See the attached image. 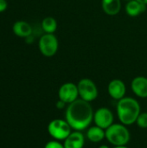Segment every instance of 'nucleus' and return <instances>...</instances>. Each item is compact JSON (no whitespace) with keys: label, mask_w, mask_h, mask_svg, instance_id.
Wrapping results in <instances>:
<instances>
[{"label":"nucleus","mask_w":147,"mask_h":148,"mask_svg":"<svg viewBox=\"0 0 147 148\" xmlns=\"http://www.w3.org/2000/svg\"><path fill=\"white\" fill-rule=\"evenodd\" d=\"M65 148H83L85 146V136L80 131H74L64 140Z\"/></svg>","instance_id":"11"},{"label":"nucleus","mask_w":147,"mask_h":148,"mask_svg":"<svg viewBox=\"0 0 147 148\" xmlns=\"http://www.w3.org/2000/svg\"><path fill=\"white\" fill-rule=\"evenodd\" d=\"M113 148H128L126 146H118V147H113Z\"/></svg>","instance_id":"22"},{"label":"nucleus","mask_w":147,"mask_h":148,"mask_svg":"<svg viewBox=\"0 0 147 148\" xmlns=\"http://www.w3.org/2000/svg\"><path fill=\"white\" fill-rule=\"evenodd\" d=\"M101 8L105 14L116 16L121 10V0H101Z\"/></svg>","instance_id":"14"},{"label":"nucleus","mask_w":147,"mask_h":148,"mask_svg":"<svg viewBox=\"0 0 147 148\" xmlns=\"http://www.w3.org/2000/svg\"><path fill=\"white\" fill-rule=\"evenodd\" d=\"M131 88L133 94L142 99L147 98V77L136 76L131 82Z\"/></svg>","instance_id":"10"},{"label":"nucleus","mask_w":147,"mask_h":148,"mask_svg":"<svg viewBox=\"0 0 147 148\" xmlns=\"http://www.w3.org/2000/svg\"><path fill=\"white\" fill-rule=\"evenodd\" d=\"M107 92L111 98L116 101H120L124 98L126 92V87L123 81L120 79L112 80L107 86Z\"/></svg>","instance_id":"9"},{"label":"nucleus","mask_w":147,"mask_h":148,"mask_svg":"<svg viewBox=\"0 0 147 148\" xmlns=\"http://www.w3.org/2000/svg\"><path fill=\"white\" fill-rule=\"evenodd\" d=\"M42 29L47 34H54L57 29V22L52 16H47L42 21Z\"/></svg>","instance_id":"16"},{"label":"nucleus","mask_w":147,"mask_h":148,"mask_svg":"<svg viewBox=\"0 0 147 148\" xmlns=\"http://www.w3.org/2000/svg\"><path fill=\"white\" fill-rule=\"evenodd\" d=\"M121 1H125V2H128V1H130V0H121Z\"/></svg>","instance_id":"24"},{"label":"nucleus","mask_w":147,"mask_h":148,"mask_svg":"<svg viewBox=\"0 0 147 148\" xmlns=\"http://www.w3.org/2000/svg\"><path fill=\"white\" fill-rule=\"evenodd\" d=\"M66 105H68V104H66L64 101H61V100H58V101H56V103H55V106H56V108H57L58 109H63V108H65Z\"/></svg>","instance_id":"20"},{"label":"nucleus","mask_w":147,"mask_h":148,"mask_svg":"<svg viewBox=\"0 0 147 148\" xmlns=\"http://www.w3.org/2000/svg\"><path fill=\"white\" fill-rule=\"evenodd\" d=\"M99 148H110L108 146H107V145H101V146H100Z\"/></svg>","instance_id":"23"},{"label":"nucleus","mask_w":147,"mask_h":148,"mask_svg":"<svg viewBox=\"0 0 147 148\" xmlns=\"http://www.w3.org/2000/svg\"><path fill=\"white\" fill-rule=\"evenodd\" d=\"M86 136L88 140L93 143H99L102 141L104 139H106L105 130L101 128L98 126H93L89 127L88 128Z\"/></svg>","instance_id":"15"},{"label":"nucleus","mask_w":147,"mask_h":148,"mask_svg":"<svg viewBox=\"0 0 147 148\" xmlns=\"http://www.w3.org/2000/svg\"><path fill=\"white\" fill-rule=\"evenodd\" d=\"M79 97L78 87L74 82L63 83L58 90L59 100L64 101L66 104H70L76 101Z\"/></svg>","instance_id":"8"},{"label":"nucleus","mask_w":147,"mask_h":148,"mask_svg":"<svg viewBox=\"0 0 147 148\" xmlns=\"http://www.w3.org/2000/svg\"><path fill=\"white\" fill-rule=\"evenodd\" d=\"M8 3L6 0H0V12L4 11L7 9Z\"/></svg>","instance_id":"19"},{"label":"nucleus","mask_w":147,"mask_h":148,"mask_svg":"<svg viewBox=\"0 0 147 148\" xmlns=\"http://www.w3.org/2000/svg\"><path fill=\"white\" fill-rule=\"evenodd\" d=\"M113 114L107 108L101 107L94 113L93 121L94 122L95 126H98L104 130L113 124Z\"/></svg>","instance_id":"7"},{"label":"nucleus","mask_w":147,"mask_h":148,"mask_svg":"<svg viewBox=\"0 0 147 148\" xmlns=\"http://www.w3.org/2000/svg\"><path fill=\"white\" fill-rule=\"evenodd\" d=\"M79 97L86 101L92 102L95 101L99 95L96 84L89 78H83L77 83Z\"/></svg>","instance_id":"5"},{"label":"nucleus","mask_w":147,"mask_h":148,"mask_svg":"<svg viewBox=\"0 0 147 148\" xmlns=\"http://www.w3.org/2000/svg\"><path fill=\"white\" fill-rule=\"evenodd\" d=\"M136 124L139 127L142 129L147 128V112H143L139 114V115L137 118Z\"/></svg>","instance_id":"17"},{"label":"nucleus","mask_w":147,"mask_h":148,"mask_svg":"<svg viewBox=\"0 0 147 148\" xmlns=\"http://www.w3.org/2000/svg\"><path fill=\"white\" fill-rule=\"evenodd\" d=\"M44 148H65V147H64L63 144H62V143H61L59 140H50V141H49V142L45 145Z\"/></svg>","instance_id":"18"},{"label":"nucleus","mask_w":147,"mask_h":148,"mask_svg":"<svg viewBox=\"0 0 147 148\" xmlns=\"http://www.w3.org/2000/svg\"><path fill=\"white\" fill-rule=\"evenodd\" d=\"M14 34L18 37L26 38L31 36L32 34V27L31 25L25 21H16L12 27Z\"/></svg>","instance_id":"13"},{"label":"nucleus","mask_w":147,"mask_h":148,"mask_svg":"<svg viewBox=\"0 0 147 148\" xmlns=\"http://www.w3.org/2000/svg\"><path fill=\"white\" fill-rule=\"evenodd\" d=\"M137 1H139V2H140V3H142L147 5V0H137Z\"/></svg>","instance_id":"21"},{"label":"nucleus","mask_w":147,"mask_h":148,"mask_svg":"<svg viewBox=\"0 0 147 148\" xmlns=\"http://www.w3.org/2000/svg\"><path fill=\"white\" fill-rule=\"evenodd\" d=\"M38 48L42 56L45 57H52L58 51V39L54 34L45 33L39 39Z\"/></svg>","instance_id":"6"},{"label":"nucleus","mask_w":147,"mask_h":148,"mask_svg":"<svg viewBox=\"0 0 147 148\" xmlns=\"http://www.w3.org/2000/svg\"><path fill=\"white\" fill-rule=\"evenodd\" d=\"M94 113L90 102L78 98L67 106L65 120L74 131L81 132L90 127L94 120Z\"/></svg>","instance_id":"1"},{"label":"nucleus","mask_w":147,"mask_h":148,"mask_svg":"<svg viewBox=\"0 0 147 148\" xmlns=\"http://www.w3.org/2000/svg\"><path fill=\"white\" fill-rule=\"evenodd\" d=\"M116 111L120 123L131 126L136 123L137 118L141 113V108L139 102L136 99L125 96L118 101Z\"/></svg>","instance_id":"2"},{"label":"nucleus","mask_w":147,"mask_h":148,"mask_svg":"<svg viewBox=\"0 0 147 148\" xmlns=\"http://www.w3.org/2000/svg\"><path fill=\"white\" fill-rule=\"evenodd\" d=\"M72 128L66 120L55 119L48 125L49 134L55 140H64L71 134Z\"/></svg>","instance_id":"4"},{"label":"nucleus","mask_w":147,"mask_h":148,"mask_svg":"<svg viewBox=\"0 0 147 148\" xmlns=\"http://www.w3.org/2000/svg\"><path fill=\"white\" fill-rule=\"evenodd\" d=\"M146 10V5L137 1L130 0L126 2V12L131 17H136L143 14Z\"/></svg>","instance_id":"12"},{"label":"nucleus","mask_w":147,"mask_h":148,"mask_svg":"<svg viewBox=\"0 0 147 148\" xmlns=\"http://www.w3.org/2000/svg\"><path fill=\"white\" fill-rule=\"evenodd\" d=\"M107 140L113 147L126 146L131 139V134L126 125L113 123L105 130Z\"/></svg>","instance_id":"3"}]
</instances>
